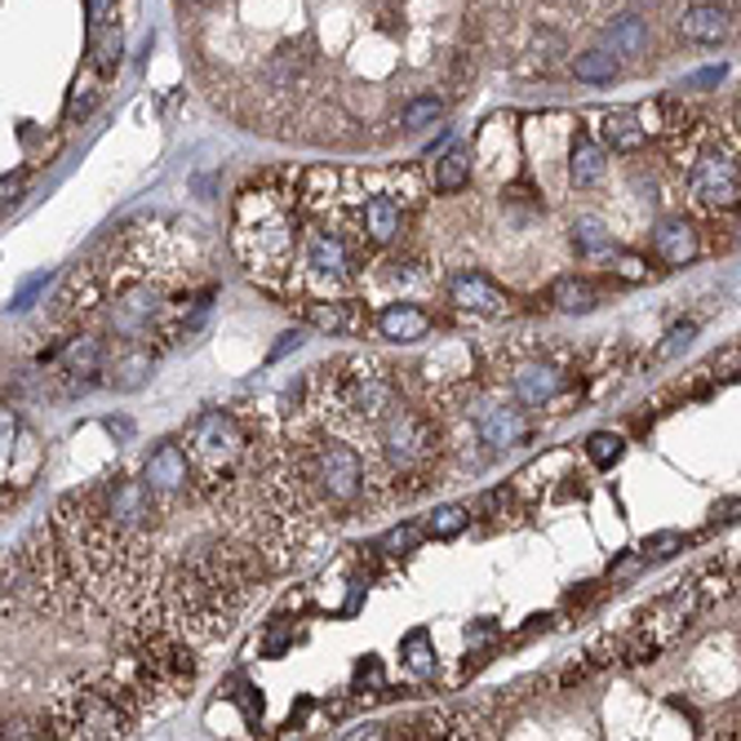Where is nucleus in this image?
<instances>
[{
  "label": "nucleus",
  "mask_w": 741,
  "mask_h": 741,
  "mask_svg": "<svg viewBox=\"0 0 741 741\" xmlns=\"http://www.w3.org/2000/svg\"><path fill=\"white\" fill-rule=\"evenodd\" d=\"M280 178L258 182L240 196V213H236V258L253 271V275H284L293 267V249H298V218H293V191H275Z\"/></svg>",
  "instance_id": "1"
},
{
  "label": "nucleus",
  "mask_w": 741,
  "mask_h": 741,
  "mask_svg": "<svg viewBox=\"0 0 741 741\" xmlns=\"http://www.w3.org/2000/svg\"><path fill=\"white\" fill-rule=\"evenodd\" d=\"M187 453H191V480L205 498L222 502V493L236 489L244 462H249V436L240 427L236 414H222V409H209L196 418L191 436H187Z\"/></svg>",
  "instance_id": "2"
},
{
  "label": "nucleus",
  "mask_w": 741,
  "mask_h": 741,
  "mask_svg": "<svg viewBox=\"0 0 741 741\" xmlns=\"http://www.w3.org/2000/svg\"><path fill=\"white\" fill-rule=\"evenodd\" d=\"M50 728H54V737H85V741L129 737L138 728V714L116 692L112 675H90V679L59 692V701L50 710Z\"/></svg>",
  "instance_id": "3"
},
{
  "label": "nucleus",
  "mask_w": 741,
  "mask_h": 741,
  "mask_svg": "<svg viewBox=\"0 0 741 741\" xmlns=\"http://www.w3.org/2000/svg\"><path fill=\"white\" fill-rule=\"evenodd\" d=\"M298 480H302V493H315L328 507H346L364 489V462L342 440H315L298 462Z\"/></svg>",
  "instance_id": "4"
},
{
  "label": "nucleus",
  "mask_w": 741,
  "mask_h": 741,
  "mask_svg": "<svg viewBox=\"0 0 741 741\" xmlns=\"http://www.w3.org/2000/svg\"><path fill=\"white\" fill-rule=\"evenodd\" d=\"M374 440H378V458H383L396 476L422 471V467L436 458V427H431L422 414H409V409H400V405L374 427Z\"/></svg>",
  "instance_id": "5"
},
{
  "label": "nucleus",
  "mask_w": 741,
  "mask_h": 741,
  "mask_svg": "<svg viewBox=\"0 0 741 741\" xmlns=\"http://www.w3.org/2000/svg\"><path fill=\"white\" fill-rule=\"evenodd\" d=\"M688 196L706 213H728L741 205V165L728 147H701L688 165Z\"/></svg>",
  "instance_id": "6"
},
{
  "label": "nucleus",
  "mask_w": 741,
  "mask_h": 741,
  "mask_svg": "<svg viewBox=\"0 0 741 741\" xmlns=\"http://www.w3.org/2000/svg\"><path fill=\"white\" fill-rule=\"evenodd\" d=\"M143 484L152 489V498H156L165 511H174V507L187 498V489L196 484V480H191V453H187L182 445H174V440L156 445V453L143 462Z\"/></svg>",
  "instance_id": "7"
},
{
  "label": "nucleus",
  "mask_w": 741,
  "mask_h": 741,
  "mask_svg": "<svg viewBox=\"0 0 741 741\" xmlns=\"http://www.w3.org/2000/svg\"><path fill=\"white\" fill-rule=\"evenodd\" d=\"M302 249H306L311 280H324L328 289L351 284V275H355V249H351V240H346L342 231H333V227H315V231L306 236Z\"/></svg>",
  "instance_id": "8"
},
{
  "label": "nucleus",
  "mask_w": 741,
  "mask_h": 741,
  "mask_svg": "<svg viewBox=\"0 0 741 741\" xmlns=\"http://www.w3.org/2000/svg\"><path fill=\"white\" fill-rule=\"evenodd\" d=\"M449 298H453V306H462V311H471V315H502L511 302H507V293L493 284V280H484L480 271H458L453 280H449Z\"/></svg>",
  "instance_id": "9"
},
{
  "label": "nucleus",
  "mask_w": 741,
  "mask_h": 741,
  "mask_svg": "<svg viewBox=\"0 0 741 741\" xmlns=\"http://www.w3.org/2000/svg\"><path fill=\"white\" fill-rule=\"evenodd\" d=\"M511 392H515V400H520V405L538 409V405H551V400L564 392V374H560L555 364H546V359H529V364H520V368H515Z\"/></svg>",
  "instance_id": "10"
},
{
  "label": "nucleus",
  "mask_w": 741,
  "mask_h": 741,
  "mask_svg": "<svg viewBox=\"0 0 741 741\" xmlns=\"http://www.w3.org/2000/svg\"><path fill=\"white\" fill-rule=\"evenodd\" d=\"M653 249H657V258L666 267H683V262H692L701 253V240H697L688 218H661L653 227Z\"/></svg>",
  "instance_id": "11"
},
{
  "label": "nucleus",
  "mask_w": 741,
  "mask_h": 741,
  "mask_svg": "<svg viewBox=\"0 0 741 741\" xmlns=\"http://www.w3.org/2000/svg\"><path fill=\"white\" fill-rule=\"evenodd\" d=\"M359 227H364V236L374 240V244H392V240L400 236V227H405V209H400V200L387 196V191L368 196V200L359 205Z\"/></svg>",
  "instance_id": "12"
},
{
  "label": "nucleus",
  "mask_w": 741,
  "mask_h": 741,
  "mask_svg": "<svg viewBox=\"0 0 741 741\" xmlns=\"http://www.w3.org/2000/svg\"><path fill=\"white\" fill-rule=\"evenodd\" d=\"M306 324L320 328V333H333V337H355V333H364L368 315H364L359 302H311Z\"/></svg>",
  "instance_id": "13"
},
{
  "label": "nucleus",
  "mask_w": 741,
  "mask_h": 741,
  "mask_svg": "<svg viewBox=\"0 0 741 741\" xmlns=\"http://www.w3.org/2000/svg\"><path fill=\"white\" fill-rule=\"evenodd\" d=\"M378 333L387 342H422L431 333V315L414 302H392L378 311Z\"/></svg>",
  "instance_id": "14"
},
{
  "label": "nucleus",
  "mask_w": 741,
  "mask_h": 741,
  "mask_svg": "<svg viewBox=\"0 0 741 741\" xmlns=\"http://www.w3.org/2000/svg\"><path fill=\"white\" fill-rule=\"evenodd\" d=\"M728 14L719 6H692L683 19H679V36L688 45H723L728 41Z\"/></svg>",
  "instance_id": "15"
},
{
  "label": "nucleus",
  "mask_w": 741,
  "mask_h": 741,
  "mask_svg": "<svg viewBox=\"0 0 741 741\" xmlns=\"http://www.w3.org/2000/svg\"><path fill=\"white\" fill-rule=\"evenodd\" d=\"M524 436H529V422H524L520 409H489V414H480V440H484L493 453L520 445Z\"/></svg>",
  "instance_id": "16"
},
{
  "label": "nucleus",
  "mask_w": 741,
  "mask_h": 741,
  "mask_svg": "<svg viewBox=\"0 0 741 741\" xmlns=\"http://www.w3.org/2000/svg\"><path fill=\"white\" fill-rule=\"evenodd\" d=\"M604 50H613L617 59H639L648 50V23L639 14H622L604 28Z\"/></svg>",
  "instance_id": "17"
},
{
  "label": "nucleus",
  "mask_w": 741,
  "mask_h": 741,
  "mask_svg": "<svg viewBox=\"0 0 741 741\" xmlns=\"http://www.w3.org/2000/svg\"><path fill=\"white\" fill-rule=\"evenodd\" d=\"M599 134H604V147H613V152H639L644 147V138H648V129H644V116H635V112H608L604 121H599Z\"/></svg>",
  "instance_id": "18"
},
{
  "label": "nucleus",
  "mask_w": 741,
  "mask_h": 741,
  "mask_svg": "<svg viewBox=\"0 0 741 741\" xmlns=\"http://www.w3.org/2000/svg\"><path fill=\"white\" fill-rule=\"evenodd\" d=\"M400 661L418 675V679H436L440 675V657H436V639L427 626H414L405 639H400Z\"/></svg>",
  "instance_id": "19"
},
{
  "label": "nucleus",
  "mask_w": 741,
  "mask_h": 741,
  "mask_svg": "<svg viewBox=\"0 0 741 741\" xmlns=\"http://www.w3.org/2000/svg\"><path fill=\"white\" fill-rule=\"evenodd\" d=\"M604 178V147L591 143L586 134L573 138V156H568V182L573 187H595Z\"/></svg>",
  "instance_id": "20"
},
{
  "label": "nucleus",
  "mask_w": 741,
  "mask_h": 741,
  "mask_svg": "<svg viewBox=\"0 0 741 741\" xmlns=\"http://www.w3.org/2000/svg\"><path fill=\"white\" fill-rule=\"evenodd\" d=\"M573 76L582 85H613L622 76V63H617L613 50H586V54L573 59Z\"/></svg>",
  "instance_id": "21"
},
{
  "label": "nucleus",
  "mask_w": 741,
  "mask_h": 741,
  "mask_svg": "<svg viewBox=\"0 0 741 741\" xmlns=\"http://www.w3.org/2000/svg\"><path fill=\"white\" fill-rule=\"evenodd\" d=\"M573 249H577L582 258H608V253H617L613 231H608L599 218H577V222H573Z\"/></svg>",
  "instance_id": "22"
},
{
  "label": "nucleus",
  "mask_w": 741,
  "mask_h": 741,
  "mask_svg": "<svg viewBox=\"0 0 741 741\" xmlns=\"http://www.w3.org/2000/svg\"><path fill=\"white\" fill-rule=\"evenodd\" d=\"M551 302L560 306V311H595L599 306V293L586 284V280H577V275H564V280H555L551 284Z\"/></svg>",
  "instance_id": "23"
},
{
  "label": "nucleus",
  "mask_w": 741,
  "mask_h": 741,
  "mask_svg": "<svg viewBox=\"0 0 741 741\" xmlns=\"http://www.w3.org/2000/svg\"><path fill=\"white\" fill-rule=\"evenodd\" d=\"M440 116H445V98H440V94H418V98H409V103H405L400 125H405L409 134H418V129L436 125Z\"/></svg>",
  "instance_id": "24"
},
{
  "label": "nucleus",
  "mask_w": 741,
  "mask_h": 741,
  "mask_svg": "<svg viewBox=\"0 0 741 741\" xmlns=\"http://www.w3.org/2000/svg\"><path fill=\"white\" fill-rule=\"evenodd\" d=\"M471 182V156L467 152H449L436 160V191H462Z\"/></svg>",
  "instance_id": "25"
},
{
  "label": "nucleus",
  "mask_w": 741,
  "mask_h": 741,
  "mask_svg": "<svg viewBox=\"0 0 741 741\" xmlns=\"http://www.w3.org/2000/svg\"><path fill=\"white\" fill-rule=\"evenodd\" d=\"M467 524H471V511H467V507H458V502H449V507H436V511L427 515V538L449 542V538H458Z\"/></svg>",
  "instance_id": "26"
},
{
  "label": "nucleus",
  "mask_w": 741,
  "mask_h": 741,
  "mask_svg": "<svg viewBox=\"0 0 741 741\" xmlns=\"http://www.w3.org/2000/svg\"><path fill=\"white\" fill-rule=\"evenodd\" d=\"M683 546H688V538L675 533V529H666V533H648V538L639 542V560H670V555H679Z\"/></svg>",
  "instance_id": "27"
},
{
  "label": "nucleus",
  "mask_w": 741,
  "mask_h": 741,
  "mask_svg": "<svg viewBox=\"0 0 741 741\" xmlns=\"http://www.w3.org/2000/svg\"><path fill=\"white\" fill-rule=\"evenodd\" d=\"M622 449H626V440L613 436V431H595V436H586V458H591L595 467H613V462L622 458Z\"/></svg>",
  "instance_id": "28"
},
{
  "label": "nucleus",
  "mask_w": 741,
  "mask_h": 741,
  "mask_svg": "<svg viewBox=\"0 0 741 741\" xmlns=\"http://www.w3.org/2000/svg\"><path fill=\"white\" fill-rule=\"evenodd\" d=\"M355 692H364V701H374V692H387V679H383V661L378 657H359L355 666Z\"/></svg>",
  "instance_id": "29"
},
{
  "label": "nucleus",
  "mask_w": 741,
  "mask_h": 741,
  "mask_svg": "<svg viewBox=\"0 0 741 741\" xmlns=\"http://www.w3.org/2000/svg\"><path fill=\"white\" fill-rule=\"evenodd\" d=\"M422 533H427V529H418V524H400V529H392L378 546H383L387 555H409V551L422 542Z\"/></svg>",
  "instance_id": "30"
},
{
  "label": "nucleus",
  "mask_w": 741,
  "mask_h": 741,
  "mask_svg": "<svg viewBox=\"0 0 741 741\" xmlns=\"http://www.w3.org/2000/svg\"><path fill=\"white\" fill-rule=\"evenodd\" d=\"M85 19H90V36L107 32L116 23V0H85Z\"/></svg>",
  "instance_id": "31"
},
{
  "label": "nucleus",
  "mask_w": 741,
  "mask_h": 741,
  "mask_svg": "<svg viewBox=\"0 0 741 741\" xmlns=\"http://www.w3.org/2000/svg\"><path fill=\"white\" fill-rule=\"evenodd\" d=\"M692 333H697V320H683V324H675V328L666 333V342H661L657 359H670V355H679V351L692 342Z\"/></svg>",
  "instance_id": "32"
},
{
  "label": "nucleus",
  "mask_w": 741,
  "mask_h": 741,
  "mask_svg": "<svg viewBox=\"0 0 741 741\" xmlns=\"http://www.w3.org/2000/svg\"><path fill=\"white\" fill-rule=\"evenodd\" d=\"M289 639H293V626H284V630H271V635L262 639V657H280V653L289 648Z\"/></svg>",
  "instance_id": "33"
},
{
  "label": "nucleus",
  "mask_w": 741,
  "mask_h": 741,
  "mask_svg": "<svg viewBox=\"0 0 741 741\" xmlns=\"http://www.w3.org/2000/svg\"><path fill=\"white\" fill-rule=\"evenodd\" d=\"M617 271H622V280H644V275H648V267H644L639 258H630V253L617 258Z\"/></svg>",
  "instance_id": "34"
},
{
  "label": "nucleus",
  "mask_w": 741,
  "mask_h": 741,
  "mask_svg": "<svg viewBox=\"0 0 741 741\" xmlns=\"http://www.w3.org/2000/svg\"><path fill=\"white\" fill-rule=\"evenodd\" d=\"M90 107H94V94H90V90H76V94H72V103H67V121L85 116Z\"/></svg>",
  "instance_id": "35"
},
{
  "label": "nucleus",
  "mask_w": 741,
  "mask_h": 741,
  "mask_svg": "<svg viewBox=\"0 0 741 741\" xmlns=\"http://www.w3.org/2000/svg\"><path fill=\"white\" fill-rule=\"evenodd\" d=\"M298 346H302V328H293V333H280V342L271 346V359L289 355V351H298Z\"/></svg>",
  "instance_id": "36"
},
{
  "label": "nucleus",
  "mask_w": 741,
  "mask_h": 741,
  "mask_svg": "<svg viewBox=\"0 0 741 741\" xmlns=\"http://www.w3.org/2000/svg\"><path fill=\"white\" fill-rule=\"evenodd\" d=\"M0 196H6V209H10V205H19V196H23V174L6 178V187H0Z\"/></svg>",
  "instance_id": "37"
},
{
  "label": "nucleus",
  "mask_w": 741,
  "mask_h": 741,
  "mask_svg": "<svg viewBox=\"0 0 741 741\" xmlns=\"http://www.w3.org/2000/svg\"><path fill=\"white\" fill-rule=\"evenodd\" d=\"M498 635V626L493 622H476L471 630H467V644H484V639H493Z\"/></svg>",
  "instance_id": "38"
},
{
  "label": "nucleus",
  "mask_w": 741,
  "mask_h": 741,
  "mask_svg": "<svg viewBox=\"0 0 741 741\" xmlns=\"http://www.w3.org/2000/svg\"><path fill=\"white\" fill-rule=\"evenodd\" d=\"M714 81H723V67H710V72L692 76V81H688V90H706V85H714Z\"/></svg>",
  "instance_id": "39"
},
{
  "label": "nucleus",
  "mask_w": 741,
  "mask_h": 741,
  "mask_svg": "<svg viewBox=\"0 0 741 741\" xmlns=\"http://www.w3.org/2000/svg\"><path fill=\"white\" fill-rule=\"evenodd\" d=\"M182 6H187V10H200V6H205V0H182Z\"/></svg>",
  "instance_id": "40"
}]
</instances>
